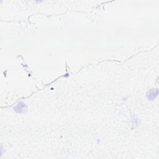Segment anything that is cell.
<instances>
[{
    "instance_id": "cell-2",
    "label": "cell",
    "mask_w": 159,
    "mask_h": 159,
    "mask_svg": "<svg viewBox=\"0 0 159 159\" xmlns=\"http://www.w3.org/2000/svg\"><path fill=\"white\" fill-rule=\"evenodd\" d=\"M26 109L27 108H26V104L23 102H22V101L19 102L18 104H17L15 108V110L18 113H25Z\"/></svg>"
},
{
    "instance_id": "cell-1",
    "label": "cell",
    "mask_w": 159,
    "mask_h": 159,
    "mask_svg": "<svg viewBox=\"0 0 159 159\" xmlns=\"http://www.w3.org/2000/svg\"><path fill=\"white\" fill-rule=\"evenodd\" d=\"M158 89H150L147 93V98L149 100H154L158 95Z\"/></svg>"
}]
</instances>
